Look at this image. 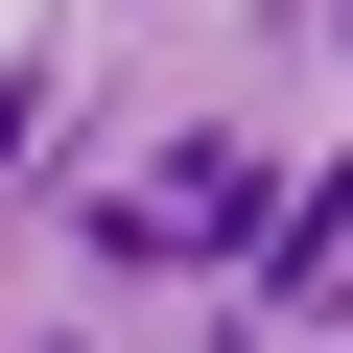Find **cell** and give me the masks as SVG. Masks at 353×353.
Here are the masks:
<instances>
[{"mask_svg": "<svg viewBox=\"0 0 353 353\" xmlns=\"http://www.w3.org/2000/svg\"><path fill=\"white\" fill-rule=\"evenodd\" d=\"M165 236H189V259H283V165L259 141H165L118 189V259H165Z\"/></svg>", "mask_w": 353, "mask_h": 353, "instance_id": "obj_1", "label": "cell"}]
</instances>
